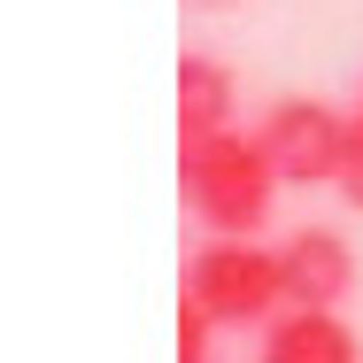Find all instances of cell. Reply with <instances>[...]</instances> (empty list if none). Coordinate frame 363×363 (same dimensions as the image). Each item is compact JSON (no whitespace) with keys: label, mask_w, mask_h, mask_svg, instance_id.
<instances>
[{"label":"cell","mask_w":363,"mask_h":363,"mask_svg":"<svg viewBox=\"0 0 363 363\" xmlns=\"http://www.w3.org/2000/svg\"><path fill=\"white\" fill-rule=\"evenodd\" d=\"M178 186H186V209L209 224V240H255L286 178L271 170L255 132H217L178 147Z\"/></svg>","instance_id":"1"},{"label":"cell","mask_w":363,"mask_h":363,"mask_svg":"<svg viewBox=\"0 0 363 363\" xmlns=\"http://www.w3.org/2000/svg\"><path fill=\"white\" fill-rule=\"evenodd\" d=\"M186 301L209 317V325H232V333H263L271 317H286V271H279V247L263 240H201L186 255Z\"/></svg>","instance_id":"2"},{"label":"cell","mask_w":363,"mask_h":363,"mask_svg":"<svg viewBox=\"0 0 363 363\" xmlns=\"http://www.w3.org/2000/svg\"><path fill=\"white\" fill-rule=\"evenodd\" d=\"M255 140L286 186H340L348 147H356V116H340L333 101H271Z\"/></svg>","instance_id":"3"},{"label":"cell","mask_w":363,"mask_h":363,"mask_svg":"<svg viewBox=\"0 0 363 363\" xmlns=\"http://www.w3.org/2000/svg\"><path fill=\"white\" fill-rule=\"evenodd\" d=\"M279 271H286V309H340L356 294V247L333 224H301L279 240Z\"/></svg>","instance_id":"4"},{"label":"cell","mask_w":363,"mask_h":363,"mask_svg":"<svg viewBox=\"0 0 363 363\" xmlns=\"http://www.w3.org/2000/svg\"><path fill=\"white\" fill-rule=\"evenodd\" d=\"M255 363H363V340L340 309H286V317L263 325Z\"/></svg>","instance_id":"5"},{"label":"cell","mask_w":363,"mask_h":363,"mask_svg":"<svg viewBox=\"0 0 363 363\" xmlns=\"http://www.w3.org/2000/svg\"><path fill=\"white\" fill-rule=\"evenodd\" d=\"M232 108H240L232 70H224L217 55H186V62H178V147L186 140H217V132H240Z\"/></svg>","instance_id":"6"},{"label":"cell","mask_w":363,"mask_h":363,"mask_svg":"<svg viewBox=\"0 0 363 363\" xmlns=\"http://www.w3.org/2000/svg\"><path fill=\"white\" fill-rule=\"evenodd\" d=\"M209 333H217V325H209L194 301H178V363H209Z\"/></svg>","instance_id":"7"},{"label":"cell","mask_w":363,"mask_h":363,"mask_svg":"<svg viewBox=\"0 0 363 363\" xmlns=\"http://www.w3.org/2000/svg\"><path fill=\"white\" fill-rule=\"evenodd\" d=\"M340 201L363 209V116H356V147H348V170H340Z\"/></svg>","instance_id":"8"},{"label":"cell","mask_w":363,"mask_h":363,"mask_svg":"<svg viewBox=\"0 0 363 363\" xmlns=\"http://www.w3.org/2000/svg\"><path fill=\"white\" fill-rule=\"evenodd\" d=\"M201 8H224V0H201Z\"/></svg>","instance_id":"9"}]
</instances>
